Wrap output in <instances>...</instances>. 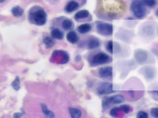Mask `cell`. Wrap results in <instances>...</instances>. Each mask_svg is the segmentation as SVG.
<instances>
[{"label":"cell","instance_id":"1","mask_svg":"<svg viewBox=\"0 0 158 118\" xmlns=\"http://www.w3.org/2000/svg\"><path fill=\"white\" fill-rule=\"evenodd\" d=\"M47 19V13L42 7L35 5L29 9L28 20L30 23L36 26H43L46 23Z\"/></svg>","mask_w":158,"mask_h":118},{"label":"cell","instance_id":"2","mask_svg":"<svg viewBox=\"0 0 158 118\" xmlns=\"http://www.w3.org/2000/svg\"><path fill=\"white\" fill-rule=\"evenodd\" d=\"M147 7L144 4L142 0H133L130 4V10L133 15L139 20L146 17L148 14Z\"/></svg>","mask_w":158,"mask_h":118},{"label":"cell","instance_id":"3","mask_svg":"<svg viewBox=\"0 0 158 118\" xmlns=\"http://www.w3.org/2000/svg\"><path fill=\"white\" fill-rule=\"evenodd\" d=\"M151 53L144 49H138L135 51L134 58L136 63L139 65L154 63L155 60L154 57L152 56Z\"/></svg>","mask_w":158,"mask_h":118},{"label":"cell","instance_id":"4","mask_svg":"<svg viewBox=\"0 0 158 118\" xmlns=\"http://www.w3.org/2000/svg\"><path fill=\"white\" fill-rule=\"evenodd\" d=\"M112 58L107 53L101 52L94 54L89 58V63L91 66H97L111 63Z\"/></svg>","mask_w":158,"mask_h":118},{"label":"cell","instance_id":"5","mask_svg":"<svg viewBox=\"0 0 158 118\" xmlns=\"http://www.w3.org/2000/svg\"><path fill=\"white\" fill-rule=\"evenodd\" d=\"M156 33V23L149 21L145 23L140 29V35L144 39H151L154 38Z\"/></svg>","mask_w":158,"mask_h":118},{"label":"cell","instance_id":"6","mask_svg":"<svg viewBox=\"0 0 158 118\" xmlns=\"http://www.w3.org/2000/svg\"><path fill=\"white\" fill-rule=\"evenodd\" d=\"M51 60H53L54 62L64 65L67 63L70 60V55L65 50H55L52 52Z\"/></svg>","mask_w":158,"mask_h":118},{"label":"cell","instance_id":"7","mask_svg":"<svg viewBox=\"0 0 158 118\" xmlns=\"http://www.w3.org/2000/svg\"><path fill=\"white\" fill-rule=\"evenodd\" d=\"M96 28L98 33L103 36H110L113 34L114 31L112 24L101 21L96 22Z\"/></svg>","mask_w":158,"mask_h":118},{"label":"cell","instance_id":"8","mask_svg":"<svg viewBox=\"0 0 158 118\" xmlns=\"http://www.w3.org/2000/svg\"><path fill=\"white\" fill-rule=\"evenodd\" d=\"M124 97L120 94H117L104 97L102 100V107L103 109H107L113 104H118L123 103Z\"/></svg>","mask_w":158,"mask_h":118},{"label":"cell","instance_id":"9","mask_svg":"<svg viewBox=\"0 0 158 118\" xmlns=\"http://www.w3.org/2000/svg\"><path fill=\"white\" fill-rule=\"evenodd\" d=\"M140 74L147 81H153L157 75V69L154 66L146 65L143 66L139 70Z\"/></svg>","mask_w":158,"mask_h":118},{"label":"cell","instance_id":"10","mask_svg":"<svg viewBox=\"0 0 158 118\" xmlns=\"http://www.w3.org/2000/svg\"><path fill=\"white\" fill-rule=\"evenodd\" d=\"M114 92H115V90L113 88V84L111 82H102L97 87V93L99 95H108Z\"/></svg>","mask_w":158,"mask_h":118},{"label":"cell","instance_id":"11","mask_svg":"<svg viewBox=\"0 0 158 118\" xmlns=\"http://www.w3.org/2000/svg\"><path fill=\"white\" fill-rule=\"evenodd\" d=\"M106 49L109 53L115 54L120 52L121 47L118 43L110 40L106 44Z\"/></svg>","mask_w":158,"mask_h":118},{"label":"cell","instance_id":"12","mask_svg":"<svg viewBox=\"0 0 158 118\" xmlns=\"http://www.w3.org/2000/svg\"><path fill=\"white\" fill-rule=\"evenodd\" d=\"M80 7V4L76 0H70L65 5L64 7V10L67 13H72L73 12L77 10Z\"/></svg>","mask_w":158,"mask_h":118},{"label":"cell","instance_id":"13","mask_svg":"<svg viewBox=\"0 0 158 118\" xmlns=\"http://www.w3.org/2000/svg\"><path fill=\"white\" fill-rule=\"evenodd\" d=\"M99 76L102 78H110L113 75V68L112 66H104L101 68L98 71Z\"/></svg>","mask_w":158,"mask_h":118},{"label":"cell","instance_id":"14","mask_svg":"<svg viewBox=\"0 0 158 118\" xmlns=\"http://www.w3.org/2000/svg\"><path fill=\"white\" fill-rule=\"evenodd\" d=\"M101 42L99 39L96 37H91L87 41L86 43V48L89 50L95 49L100 46Z\"/></svg>","mask_w":158,"mask_h":118},{"label":"cell","instance_id":"15","mask_svg":"<svg viewBox=\"0 0 158 118\" xmlns=\"http://www.w3.org/2000/svg\"><path fill=\"white\" fill-rule=\"evenodd\" d=\"M66 39L67 41L72 44L77 43L79 41V37L78 34L75 31H70L66 35Z\"/></svg>","mask_w":158,"mask_h":118},{"label":"cell","instance_id":"16","mask_svg":"<svg viewBox=\"0 0 158 118\" xmlns=\"http://www.w3.org/2000/svg\"><path fill=\"white\" fill-rule=\"evenodd\" d=\"M90 16V13L88 10L86 9L80 10L78 11L74 15V19L77 21L83 20V19H86Z\"/></svg>","mask_w":158,"mask_h":118},{"label":"cell","instance_id":"17","mask_svg":"<svg viewBox=\"0 0 158 118\" xmlns=\"http://www.w3.org/2000/svg\"><path fill=\"white\" fill-rule=\"evenodd\" d=\"M92 29V26L91 25V24L88 23H82L81 25H80L79 26H78L77 30V31L81 34H86L88 33H89Z\"/></svg>","mask_w":158,"mask_h":118},{"label":"cell","instance_id":"18","mask_svg":"<svg viewBox=\"0 0 158 118\" xmlns=\"http://www.w3.org/2000/svg\"><path fill=\"white\" fill-rule=\"evenodd\" d=\"M51 35L53 39L57 40H62L64 36V33L57 28H54L51 30Z\"/></svg>","mask_w":158,"mask_h":118},{"label":"cell","instance_id":"19","mask_svg":"<svg viewBox=\"0 0 158 118\" xmlns=\"http://www.w3.org/2000/svg\"><path fill=\"white\" fill-rule=\"evenodd\" d=\"M62 28L65 31H70L73 29L74 23L73 21L70 18H65L61 23Z\"/></svg>","mask_w":158,"mask_h":118},{"label":"cell","instance_id":"20","mask_svg":"<svg viewBox=\"0 0 158 118\" xmlns=\"http://www.w3.org/2000/svg\"><path fill=\"white\" fill-rule=\"evenodd\" d=\"M41 108L42 112L43 113V114L45 116V117L46 118H54V117H55L54 113L52 111H51L48 109V108L46 104L41 103Z\"/></svg>","mask_w":158,"mask_h":118},{"label":"cell","instance_id":"21","mask_svg":"<svg viewBox=\"0 0 158 118\" xmlns=\"http://www.w3.org/2000/svg\"><path fill=\"white\" fill-rule=\"evenodd\" d=\"M68 110L71 118H81L82 114L80 109L70 107L69 108Z\"/></svg>","mask_w":158,"mask_h":118},{"label":"cell","instance_id":"22","mask_svg":"<svg viewBox=\"0 0 158 118\" xmlns=\"http://www.w3.org/2000/svg\"><path fill=\"white\" fill-rule=\"evenodd\" d=\"M23 9L19 6H14L11 9V13L12 15L15 17H20L23 14Z\"/></svg>","mask_w":158,"mask_h":118},{"label":"cell","instance_id":"23","mask_svg":"<svg viewBox=\"0 0 158 118\" xmlns=\"http://www.w3.org/2000/svg\"><path fill=\"white\" fill-rule=\"evenodd\" d=\"M43 42L46 49H49L55 45V41L54 39L49 36H45L43 39Z\"/></svg>","mask_w":158,"mask_h":118},{"label":"cell","instance_id":"24","mask_svg":"<svg viewBox=\"0 0 158 118\" xmlns=\"http://www.w3.org/2000/svg\"><path fill=\"white\" fill-rule=\"evenodd\" d=\"M11 86L15 91H19L20 88V79L19 76H16L11 83Z\"/></svg>","mask_w":158,"mask_h":118},{"label":"cell","instance_id":"25","mask_svg":"<svg viewBox=\"0 0 158 118\" xmlns=\"http://www.w3.org/2000/svg\"><path fill=\"white\" fill-rule=\"evenodd\" d=\"M120 111L122 112V109H121L120 106H118V107H114V108H112L110 110L109 114L112 117L117 118L118 117V112H120Z\"/></svg>","mask_w":158,"mask_h":118},{"label":"cell","instance_id":"26","mask_svg":"<svg viewBox=\"0 0 158 118\" xmlns=\"http://www.w3.org/2000/svg\"><path fill=\"white\" fill-rule=\"evenodd\" d=\"M142 1L148 8H154L157 4V0H142Z\"/></svg>","mask_w":158,"mask_h":118},{"label":"cell","instance_id":"27","mask_svg":"<svg viewBox=\"0 0 158 118\" xmlns=\"http://www.w3.org/2000/svg\"><path fill=\"white\" fill-rule=\"evenodd\" d=\"M151 52L152 54L157 57H158V42L154 43L151 49Z\"/></svg>","mask_w":158,"mask_h":118},{"label":"cell","instance_id":"28","mask_svg":"<svg viewBox=\"0 0 158 118\" xmlns=\"http://www.w3.org/2000/svg\"><path fill=\"white\" fill-rule=\"evenodd\" d=\"M122 111L125 114H128L131 111V107L128 104H122L120 106Z\"/></svg>","mask_w":158,"mask_h":118},{"label":"cell","instance_id":"29","mask_svg":"<svg viewBox=\"0 0 158 118\" xmlns=\"http://www.w3.org/2000/svg\"><path fill=\"white\" fill-rule=\"evenodd\" d=\"M150 113L153 118H158V107L152 108L150 110Z\"/></svg>","mask_w":158,"mask_h":118},{"label":"cell","instance_id":"30","mask_svg":"<svg viewBox=\"0 0 158 118\" xmlns=\"http://www.w3.org/2000/svg\"><path fill=\"white\" fill-rule=\"evenodd\" d=\"M136 118H149V116L146 112L139 111L136 114Z\"/></svg>","mask_w":158,"mask_h":118},{"label":"cell","instance_id":"31","mask_svg":"<svg viewBox=\"0 0 158 118\" xmlns=\"http://www.w3.org/2000/svg\"><path fill=\"white\" fill-rule=\"evenodd\" d=\"M23 115V112H17L13 114V118H21Z\"/></svg>","mask_w":158,"mask_h":118},{"label":"cell","instance_id":"32","mask_svg":"<svg viewBox=\"0 0 158 118\" xmlns=\"http://www.w3.org/2000/svg\"><path fill=\"white\" fill-rule=\"evenodd\" d=\"M150 93L154 98L158 97V89H153L150 92Z\"/></svg>","mask_w":158,"mask_h":118},{"label":"cell","instance_id":"33","mask_svg":"<svg viewBox=\"0 0 158 118\" xmlns=\"http://www.w3.org/2000/svg\"><path fill=\"white\" fill-rule=\"evenodd\" d=\"M155 15L158 18V8L156 9V10L155 12Z\"/></svg>","mask_w":158,"mask_h":118},{"label":"cell","instance_id":"34","mask_svg":"<svg viewBox=\"0 0 158 118\" xmlns=\"http://www.w3.org/2000/svg\"><path fill=\"white\" fill-rule=\"evenodd\" d=\"M156 34H157V36H158V26H157V27L156 28Z\"/></svg>","mask_w":158,"mask_h":118},{"label":"cell","instance_id":"35","mask_svg":"<svg viewBox=\"0 0 158 118\" xmlns=\"http://www.w3.org/2000/svg\"><path fill=\"white\" fill-rule=\"evenodd\" d=\"M6 0H0V3H2L3 2H4Z\"/></svg>","mask_w":158,"mask_h":118}]
</instances>
